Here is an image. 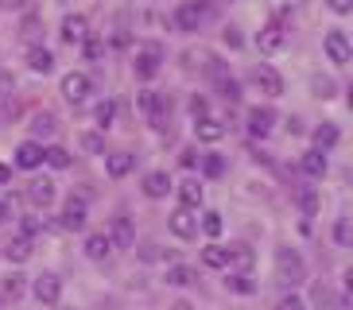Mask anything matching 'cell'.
Instances as JSON below:
<instances>
[{
  "label": "cell",
  "instance_id": "obj_1",
  "mask_svg": "<svg viewBox=\"0 0 353 310\" xmlns=\"http://www.w3.org/2000/svg\"><path fill=\"white\" fill-rule=\"evenodd\" d=\"M276 279H280L283 287H303L307 283V264L295 248H280L276 252Z\"/></svg>",
  "mask_w": 353,
  "mask_h": 310
},
{
  "label": "cell",
  "instance_id": "obj_2",
  "mask_svg": "<svg viewBox=\"0 0 353 310\" xmlns=\"http://www.w3.org/2000/svg\"><path fill=\"white\" fill-rule=\"evenodd\" d=\"M322 51H326V59H330L334 66H345V62L353 59L350 35H345L342 28H334V31H326V39H322Z\"/></svg>",
  "mask_w": 353,
  "mask_h": 310
},
{
  "label": "cell",
  "instance_id": "obj_3",
  "mask_svg": "<svg viewBox=\"0 0 353 310\" xmlns=\"http://www.w3.org/2000/svg\"><path fill=\"white\" fill-rule=\"evenodd\" d=\"M136 78H156L159 66H163V47L159 43H144L140 51H136Z\"/></svg>",
  "mask_w": 353,
  "mask_h": 310
},
{
  "label": "cell",
  "instance_id": "obj_4",
  "mask_svg": "<svg viewBox=\"0 0 353 310\" xmlns=\"http://www.w3.org/2000/svg\"><path fill=\"white\" fill-rule=\"evenodd\" d=\"M32 295H35V302H39V307H54V302H59V295H63V279L54 276V271H43V276H35Z\"/></svg>",
  "mask_w": 353,
  "mask_h": 310
},
{
  "label": "cell",
  "instance_id": "obj_5",
  "mask_svg": "<svg viewBox=\"0 0 353 310\" xmlns=\"http://www.w3.org/2000/svg\"><path fill=\"white\" fill-rule=\"evenodd\" d=\"M283 43H288V28H283L280 20H268L264 28H260V35H256V47H260L264 54L283 51Z\"/></svg>",
  "mask_w": 353,
  "mask_h": 310
},
{
  "label": "cell",
  "instance_id": "obj_6",
  "mask_svg": "<svg viewBox=\"0 0 353 310\" xmlns=\"http://www.w3.org/2000/svg\"><path fill=\"white\" fill-rule=\"evenodd\" d=\"M90 90H94V82H90V74H82V70H74L63 78V97L70 105H82L85 97H90Z\"/></svg>",
  "mask_w": 353,
  "mask_h": 310
},
{
  "label": "cell",
  "instance_id": "obj_7",
  "mask_svg": "<svg viewBox=\"0 0 353 310\" xmlns=\"http://www.w3.org/2000/svg\"><path fill=\"white\" fill-rule=\"evenodd\" d=\"M167 225H171V233H175V237L190 240L198 233V214H194V209H187V206H179L175 214H171V221H167Z\"/></svg>",
  "mask_w": 353,
  "mask_h": 310
},
{
  "label": "cell",
  "instance_id": "obj_8",
  "mask_svg": "<svg viewBox=\"0 0 353 310\" xmlns=\"http://www.w3.org/2000/svg\"><path fill=\"white\" fill-rule=\"evenodd\" d=\"M252 82H256L260 93H268V97H280L283 93V78L272 70V66H256V70H252Z\"/></svg>",
  "mask_w": 353,
  "mask_h": 310
},
{
  "label": "cell",
  "instance_id": "obj_9",
  "mask_svg": "<svg viewBox=\"0 0 353 310\" xmlns=\"http://www.w3.org/2000/svg\"><path fill=\"white\" fill-rule=\"evenodd\" d=\"M59 221H63V229H70V233H82L85 229V202L82 198H70L63 206V217H59Z\"/></svg>",
  "mask_w": 353,
  "mask_h": 310
},
{
  "label": "cell",
  "instance_id": "obj_10",
  "mask_svg": "<svg viewBox=\"0 0 353 310\" xmlns=\"http://www.w3.org/2000/svg\"><path fill=\"white\" fill-rule=\"evenodd\" d=\"M252 248L249 245H229V276H249L252 268Z\"/></svg>",
  "mask_w": 353,
  "mask_h": 310
},
{
  "label": "cell",
  "instance_id": "obj_11",
  "mask_svg": "<svg viewBox=\"0 0 353 310\" xmlns=\"http://www.w3.org/2000/svg\"><path fill=\"white\" fill-rule=\"evenodd\" d=\"M28 198H32L35 209H47L54 202V183L51 178H32V183H28Z\"/></svg>",
  "mask_w": 353,
  "mask_h": 310
},
{
  "label": "cell",
  "instance_id": "obj_12",
  "mask_svg": "<svg viewBox=\"0 0 353 310\" xmlns=\"http://www.w3.org/2000/svg\"><path fill=\"white\" fill-rule=\"evenodd\" d=\"M202 20H206V12L198 8V4H179L175 8V28L179 31H198Z\"/></svg>",
  "mask_w": 353,
  "mask_h": 310
},
{
  "label": "cell",
  "instance_id": "obj_13",
  "mask_svg": "<svg viewBox=\"0 0 353 310\" xmlns=\"http://www.w3.org/2000/svg\"><path fill=\"white\" fill-rule=\"evenodd\" d=\"M59 35H63V43L78 47V43H85V35H90V23H85V16H66Z\"/></svg>",
  "mask_w": 353,
  "mask_h": 310
},
{
  "label": "cell",
  "instance_id": "obj_14",
  "mask_svg": "<svg viewBox=\"0 0 353 310\" xmlns=\"http://www.w3.org/2000/svg\"><path fill=\"white\" fill-rule=\"evenodd\" d=\"M28 70L32 74H51L54 70V54L47 51V47H39V43H32V47H28Z\"/></svg>",
  "mask_w": 353,
  "mask_h": 310
},
{
  "label": "cell",
  "instance_id": "obj_15",
  "mask_svg": "<svg viewBox=\"0 0 353 310\" xmlns=\"http://www.w3.org/2000/svg\"><path fill=\"white\" fill-rule=\"evenodd\" d=\"M194 136L198 140H206V144H218L221 136H225V124L218 116H198L194 121Z\"/></svg>",
  "mask_w": 353,
  "mask_h": 310
},
{
  "label": "cell",
  "instance_id": "obj_16",
  "mask_svg": "<svg viewBox=\"0 0 353 310\" xmlns=\"http://www.w3.org/2000/svg\"><path fill=\"white\" fill-rule=\"evenodd\" d=\"M113 240H109V233H90V237H85V256L90 260H109L113 256Z\"/></svg>",
  "mask_w": 353,
  "mask_h": 310
},
{
  "label": "cell",
  "instance_id": "obj_17",
  "mask_svg": "<svg viewBox=\"0 0 353 310\" xmlns=\"http://www.w3.org/2000/svg\"><path fill=\"white\" fill-rule=\"evenodd\" d=\"M39 163H43V147L35 144V140H23V144L16 147V167H23V171H35Z\"/></svg>",
  "mask_w": 353,
  "mask_h": 310
},
{
  "label": "cell",
  "instance_id": "obj_18",
  "mask_svg": "<svg viewBox=\"0 0 353 310\" xmlns=\"http://www.w3.org/2000/svg\"><path fill=\"white\" fill-rule=\"evenodd\" d=\"M136 163V155L132 152H113V155H105V171H109V178H125L128 171H132Z\"/></svg>",
  "mask_w": 353,
  "mask_h": 310
},
{
  "label": "cell",
  "instance_id": "obj_19",
  "mask_svg": "<svg viewBox=\"0 0 353 310\" xmlns=\"http://www.w3.org/2000/svg\"><path fill=\"white\" fill-rule=\"evenodd\" d=\"M272 128H276V113H272V109H252V113H249V132L252 136H260V140H264Z\"/></svg>",
  "mask_w": 353,
  "mask_h": 310
},
{
  "label": "cell",
  "instance_id": "obj_20",
  "mask_svg": "<svg viewBox=\"0 0 353 310\" xmlns=\"http://www.w3.org/2000/svg\"><path fill=\"white\" fill-rule=\"evenodd\" d=\"M338 140H342V132H338V124L334 121H322L319 128H314V147H319V152H330Z\"/></svg>",
  "mask_w": 353,
  "mask_h": 310
},
{
  "label": "cell",
  "instance_id": "obj_21",
  "mask_svg": "<svg viewBox=\"0 0 353 310\" xmlns=\"http://www.w3.org/2000/svg\"><path fill=\"white\" fill-rule=\"evenodd\" d=\"M167 190H171V178H167V171H152V175H144V194L148 198H167Z\"/></svg>",
  "mask_w": 353,
  "mask_h": 310
},
{
  "label": "cell",
  "instance_id": "obj_22",
  "mask_svg": "<svg viewBox=\"0 0 353 310\" xmlns=\"http://www.w3.org/2000/svg\"><path fill=\"white\" fill-rule=\"evenodd\" d=\"M109 240H113V245H121V248H128L136 240V233H132V221H128L125 214L121 217H113V233H109Z\"/></svg>",
  "mask_w": 353,
  "mask_h": 310
},
{
  "label": "cell",
  "instance_id": "obj_23",
  "mask_svg": "<svg viewBox=\"0 0 353 310\" xmlns=\"http://www.w3.org/2000/svg\"><path fill=\"white\" fill-rule=\"evenodd\" d=\"M326 167H330L326 163V152H319V147H311V152L303 155V171H307L311 178H322L326 175Z\"/></svg>",
  "mask_w": 353,
  "mask_h": 310
},
{
  "label": "cell",
  "instance_id": "obj_24",
  "mask_svg": "<svg viewBox=\"0 0 353 310\" xmlns=\"http://www.w3.org/2000/svg\"><path fill=\"white\" fill-rule=\"evenodd\" d=\"M179 202H183L187 209H198V206H202V186H198V178L179 183Z\"/></svg>",
  "mask_w": 353,
  "mask_h": 310
},
{
  "label": "cell",
  "instance_id": "obj_25",
  "mask_svg": "<svg viewBox=\"0 0 353 310\" xmlns=\"http://www.w3.org/2000/svg\"><path fill=\"white\" fill-rule=\"evenodd\" d=\"M167 116H171V97L167 93H156V105H152V113H148V124L152 128H167Z\"/></svg>",
  "mask_w": 353,
  "mask_h": 310
},
{
  "label": "cell",
  "instance_id": "obj_26",
  "mask_svg": "<svg viewBox=\"0 0 353 310\" xmlns=\"http://www.w3.org/2000/svg\"><path fill=\"white\" fill-rule=\"evenodd\" d=\"M202 264L206 268H229V248H221V245H206L202 248Z\"/></svg>",
  "mask_w": 353,
  "mask_h": 310
},
{
  "label": "cell",
  "instance_id": "obj_27",
  "mask_svg": "<svg viewBox=\"0 0 353 310\" xmlns=\"http://www.w3.org/2000/svg\"><path fill=\"white\" fill-rule=\"evenodd\" d=\"M163 279L171 283V287H190V283H194V268H187V264H171Z\"/></svg>",
  "mask_w": 353,
  "mask_h": 310
},
{
  "label": "cell",
  "instance_id": "obj_28",
  "mask_svg": "<svg viewBox=\"0 0 353 310\" xmlns=\"http://www.w3.org/2000/svg\"><path fill=\"white\" fill-rule=\"evenodd\" d=\"M94 121H97V128H101V132H109V128H113V121H117V101H113V97H109V101H101L94 109Z\"/></svg>",
  "mask_w": 353,
  "mask_h": 310
},
{
  "label": "cell",
  "instance_id": "obj_29",
  "mask_svg": "<svg viewBox=\"0 0 353 310\" xmlns=\"http://www.w3.org/2000/svg\"><path fill=\"white\" fill-rule=\"evenodd\" d=\"M4 256H8V264H23V260L32 256V240H28V237H16L8 248H4Z\"/></svg>",
  "mask_w": 353,
  "mask_h": 310
},
{
  "label": "cell",
  "instance_id": "obj_30",
  "mask_svg": "<svg viewBox=\"0 0 353 310\" xmlns=\"http://www.w3.org/2000/svg\"><path fill=\"white\" fill-rule=\"evenodd\" d=\"M202 175H206V178H221V175H225V159H221L218 152H206V155H202Z\"/></svg>",
  "mask_w": 353,
  "mask_h": 310
},
{
  "label": "cell",
  "instance_id": "obj_31",
  "mask_svg": "<svg viewBox=\"0 0 353 310\" xmlns=\"http://www.w3.org/2000/svg\"><path fill=\"white\" fill-rule=\"evenodd\" d=\"M43 163L54 167V171H66V167H70V152H66V147H47V152H43Z\"/></svg>",
  "mask_w": 353,
  "mask_h": 310
},
{
  "label": "cell",
  "instance_id": "obj_32",
  "mask_svg": "<svg viewBox=\"0 0 353 310\" xmlns=\"http://www.w3.org/2000/svg\"><path fill=\"white\" fill-rule=\"evenodd\" d=\"M39 28H43V20L35 16V12H28V16H23V23H20V39L35 43V39H39Z\"/></svg>",
  "mask_w": 353,
  "mask_h": 310
},
{
  "label": "cell",
  "instance_id": "obj_33",
  "mask_svg": "<svg viewBox=\"0 0 353 310\" xmlns=\"http://www.w3.org/2000/svg\"><path fill=\"white\" fill-rule=\"evenodd\" d=\"M311 90H314V97L330 101L334 93H338V85H334V78H322V74H314V78H311Z\"/></svg>",
  "mask_w": 353,
  "mask_h": 310
},
{
  "label": "cell",
  "instance_id": "obj_34",
  "mask_svg": "<svg viewBox=\"0 0 353 310\" xmlns=\"http://www.w3.org/2000/svg\"><path fill=\"white\" fill-rule=\"evenodd\" d=\"M0 291H4L8 299H20V295H23V276H20V271H12V276H4Z\"/></svg>",
  "mask_w": 353,
  "mask_h": 310
},
{
  "label": "cell",
  "instance_id": "obj_35",
  "mask_svg": "<svg viewBox=\"0 0 353 310\" xmlns=\"http://www.w3.org/2000/svg\"><path fill=\"white\" fill-rule=\"evenodd\" d=\"M221 229H225L221 214H214V209H210V214H202V233H206V237H221Z\"/></svg>",
  "mask_w": 353,
  "mask_h": 310
},
{
  "label": "cell",
  "instance_id": "obj_36",
  "mask_svg": "<svg viewBox=\"0 0 353 310\" xmlns=\"http://www.w3.org/2000/svg\"><path fill=\"white\" fill-rule=\"evenodd\" d=\"M218 90H221V97H225V101H241L237 78H225V74H218Z\"/></svg>",
  "mask_w": 353,
  "mask_h": 310
},
{
  "label": "cell",
  "instance_id": "obj_37",
  "mask_svg": "<svg viewBox=\"0 0 353 310\" xmlns=\"http://www.w3.org/2000/svg\"><path fill=\"white\" fill-rule=\"evenodd\" d=\"M225 283H229V291H237V295H252V291H256L252 276H229Z\"/></svg>",
  "mask_w": 353,
  "mask_h": 310
},
{
  "label": "cell",
  "instance_id": "obj_38",
  "mask_svg": "<svg viewBox=\"0 0 353 310\" xmlns=\"http://www.w3.org/2000/svg\"><path fill=\"white\" fill-rule=\"evenodd\" d=\"M299 206H303V214H307V217H314V214H319V194H314L311 186H303V194H299Z\"/></svg>",
  "mask_w": 353,
  "mask_h": 310
},
{
  "label": "cell",
  "instance_id": "obj_39",
  "mask_svg": "<svg viewBox=\"0 0 353 310\" xmlns=\"http://www.w3.org/2000/svg\"><path fill=\"white\" fill-rule=\"evenodd\" d=\"M32 128H35V136H51L54 132V116L51 113H35Z\"/></svg>",
  "mask_w": 353,
  "mask_h": 310
},
{
  "label": "cell",
  "instance_id": "obj_40",
  "mask_svg": "<svg viewBox=\"0 0 353 310\" xmlns=\"http://www.w3.org/2000/svg\"><path fill=\"white\" fill-rule=\"evenodd\" d=\"M82 47H85V59H90V62H97V59L105 54V43H101V39H94V35H85Z\"/></svg>",
  "mask_w": 353,
  "mask_h": 310
},
{
  "label": "cell",
  "instance_id": "obj_41",
  "mask_svg": "<svg viewBox=\"0 0 353 310\" xmlns=\"http://www.w3.org/2000/svg\"><path fill=\"white\" fill-rule=\"evenodd\" d=\"M82 147H85V152H94V155H101V152H105V136L85 132V136H82Z\"/></svg>",
  "mask_w": 353,
  "mask_h": 310
},
{
  "label": "cell",
  "instance_id": "obj_42",
  "mask_svg": "<svg viewBox=\"0 0 353 310\" xmlns=\"http://www.w3.org/2000/svg\"><path fill=\"white\" fill-rule=\"evenodd\" d=\"M350 217H338V225H334V240H338V245H350Z\"/></svg>",
  "mask_w": 353,
  "mask_h": 310
},
{
  "label": "cell",
  "instance_id": "obj_43",
  "mask_svg": "<svg viewBox=\"0 0 353 310\" xmlns=\"http://www.w3.org/2000/svg\"><path fill=\"white\" fill-rule=\"evenodd\" d=\"M276 310H307V302H303L299 295H283L280 307H276Z\"/></svg>",
  "mask_w": 353,
  "mask_h": 310
},
{
  "label": "cell",
  "instance_id": "obj_44",
  "mask_svg": "<svg viewBox=\"0 0 353 310\" xmlns=\"http://www.w3.org/2000/svg\"><path fill=\"white\" fill-rule=\"evenodd\" d=\"M221 43H225V47H233V51H237V47H241V43H245V39H241V31H237V28H225V31H221Z\"/></svg>",
  "mask_w": 353,
  "mask_h": 310
},
{
  "label": "cell",
  "instance_id": "obj_45",
  "mask_svg": "<svg viewBox=\"0 0 353 310\" xmlns=\"http://www.w3.org/2000/svg\"><path fill=\"white\" fill-rule=\"evenodd\" d=\"M39 229H43V221H39V217H23V237H28V240H32L35 233H39Z\"/></svg>",
  "mask_w": 353,
  "mask_h": 310
},
{
  "label": "cell",
  "instance_id": "obj_46",
  "mask_svg": "<svg viewBox=\"0 0 353 310\" xmlns=\"http://www.w3.org/2000/svg\"><path fill=\"white\" fill-rule=\"evenodd\" d=\"M206 109H210L206 97H198V93H194V97H190V113H194V121H198V116H206Z\"/></svg>",
  "mask_w": 353,
  "mask_h": 310
},
{
  "label": "cell",
  "instance_id": "obj_47",
  "mask_svg": "<svg viewBox=\"0 0 353 310\" xmlns=\"http://www.w3.org/2000/svg\"><path fill=\"white\" fill-rule=\"evenodd\" d=\"M152 105H156V93H152V90H144V93H140V109H144V116L152 113Z\"/></svg>",
  "mask_w": 353,
  "mask_h": 310
},
{
  "label": "cell",
  "instance_id": "obj_48",
  "mask_svg": "<svg viewBox=\"0 0 353 310\" xmlns=\"http://www.w3.org/2000/svg\"><path fill=\"white\" fill-rule=\"evenodd\" d=\"M326 4H330V8L338 12V16H345V12L353 8V0H326Z\"/></svg>",
  "mask_w": 353,
  "mask_h": 310
},
{
  "label": "cell",
  "instance_id": "obj_49",
  "mask_svg": "<svg viewBox=\"0 0 353 310\" xmlns=\"http://www.w3.org/2000/svg\"><path fill=\"white\" fill-rule=\"evenodd\" d=\"M0 8L4 12H20V8H28V0H0Z\"/></svg>",
  "mask_w": 353,
  "mask_h": 310
},
{
  "label": "cell",
  "instance_id": "obj_50",
  "mask_svg": "<svg viewBox=\"0 0 353 310\" xmlns=\"http://www.w3.org/2000/svg\"><path fill=\"white\" fill-rule=\"evenodd\" d=\"M198 159H202V155H198V152H194V147H187V152H183V167H194V163H198Z\"/></svg>",
  "mask_w": 353,
  "mask_h": 310
},
{
  "label": "cell",
  "instance_id": "obj_51",
  "mask_svg": "<svg viewBox=\"0 0 353 310\" xmlns=\"http://www.w3.org/2000/svg\"><path fill=\"white\" fill-rule=\"evenodd\" d=\"M12 90H16V82H12L8 74H0V93H4V97H8Z\"/></svg>",
  "mask_w": 353,
  "mask_h": 310
},
{
  "label": "cell",
  "instance_id": "obj_52",
  "mask_svg": "<svg viewBox=\"0 0 353 310\" xmlns=\"http://www.w3.org/2000/svg\"><path fill=\"white\" fill-rule=\"evenodd\" d=\"M159 256H163V252H159V245H148L144 248V260H159Z\"/></svg>",
  "mask_w": 353,
  "mask_h": 310
},
{
  "label": "cell",
  "instance_id": "obj_53",
  "mask_svg": "<svg viewBox=\"0 0 353 310\" xmlns=\"http://www.w3.org/2000/svg\"><path fill=\"white\" fill-rule=\"evenodd\" d=\"M4 183H12V167L0 163V186H4Z\"/></svg>",
  "mask_w": 353,
  "mask_h": 310
},
{
  "label": "cell",
  "instance_id": "obj_54",
  "mask_svg": "<svg viewBox=\"0 0 353 310\" xmlns=\"http://www.w3.org/2000/svg\"><path fill=\"white\" fill-rule=\"evenodd\" d=\"M8 217H12V206L8 202H0V221H8Z\"/></svg>",
  "mask_w": 353,
  "mask_h": 310
},
{
  "label": "cell",
  "instance_id": "obj_55",
  "mask_svg": "<svg viewBox=\"0 0 353 310\" xmlns=\"http://www.w3.org/2000/svg\"><path fill=\"white\" fill-rule=\"evenodd\" d=\"M334 310H350V299H338V302H334Z\"/></svg>",
  "mask_w": 353,
  "mask_h": 310
},
{
  "label": "cell",
  "instance_id": "obj_56",
  "mask_svg": "<svg viewBox=\"0 0 353 310\" xmlns=\"http://www.w3.org/2000/svg\"><path fill=\"white\" fill-rule=\"evenodd\" d=\"M171 310H190V302H175V307H171Z\"/></svg>",
  "mask_w": 353,
  "mask_h": 310
}]
</instances>
